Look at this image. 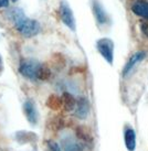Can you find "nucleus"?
<instances>
[{"mask_svg": "<svg viewBox=\"0 0 148 151\" xmlns=\"http://www.w3.org/2000/svg\"><path fill=\"white\" fill-rule=\"evenodd\" d=\"M19 73L29 81H47L50 70L37 60H23L19 65Z\"/></svg>", "mask_w": 148, "mask_h": 151, "instance_id": "nucleus-1", "label": "nucleus"}, {"mask_svg": "<svg viewBox=\"0 0 148 151\" xmlns=\"http://www.w3.org/2000/svg\"><path fill=\"white\" fill-rule=\"evenodd\" d=\"M14 27L23 38H33L41 30V25L37 20L29 19L27 17L22 18L20 21H18Z\"/></svg>", "mask_w": 148, "mask_h": 151, "instance_id": "nucleus-2", "label": "nucleus"}, {"mask_svg": "<svg viewBox=\"0 0 148 151\" xmlns=\"http://www.w3.org/2000/svg\"><path fill=\"white\" fill-rule=\"evenodd\" d=\"M96 49L110 65L114 62V42L110 38H102L96 42Z\"/></svg>", "mask_w": 148, "mask_h": 151, "instance_id": "nucleus-3", "label": "nucleus"}, {"mask_svg": "<svg viewBox=\"0 0 148 151\" xmlns=\"http://www.w3.org/2000/svg\"><path fill=\"white\" fill-rule=\"evenodd\" d=\"M59 14H60V19H61V21L63 22V24L66 28H69L71 31H75V28H76L75 18H74L72 9L70 8V6H69V4L66 1H62L60 4Z\"/></svg>", "mask_w": 148, "mask_h": 151, "instance_id": "nucleus-4", "label": "nucleus"}, {"mask_svg": "<svg viewBox=\"0 0 148 151\" xmlns=\"http://www.w3.org/2000/svg\"><path fill=\"white\" fill-rule=\"evenodd\" d=\"M23 113L27 118V120L31 124V125H37L39 119V114L37 106L34 104V101L32 99H27L23 103Z\"/></svg>", "mask_w": 148, "mask_h": 151, "instance_id": "nucleus-5", "label": "nucleus"}, {"mask_svg": "<svg viewBox=\"0 0 148 151\" xmlns=\"http://www.w3.org/2000/svg\"><path fill=\"white\" fill-rule=\"evenodd\" d=\"M74 115L80 119H85L90 114V103L87 98L85 97H80L79 99H76L75 107L73 109Z\"/></svg>", "mask_w": 148, "mask_h": 151, "instance_id": "nucleus-6", "label": "nucleus"}, {"mask_svg": "<svg viewBox=\"0 0 148 151\" xmlns=\"http://www.w3.org/2000/svg\"><path fill=\"white\" fill-rule=\"evenodd\" d=\"M145 58H146V53H145L144 51H138V52L134 53V54L129 58V60L126 62L125 66H124L123 75L127 76L128 74H131V71H133V68H134L137 64H139Z\"/></svg>", "mask_w": 148, "mask_h": 151, "instance_id": "nucleus-7", "label": "nucleus"}, {"mask_svg": "<svg viewBox=\"0 0 148 151\" xmlns=\"http://www.w3.org/2000/svg\"><path fill=\"white\" fill-rule=\"evenodd\" d=\"M92 10H93L94 17H95L96 21L100 24H105V23L108 22V20H110L108 16H107L106 11L103 8V6L98 2L97 0H93V2H92Z\"/></svg>", "mask_w": 148, "mask_h": 151, "instance_id": "nucleus-8", "label": "nucleus"}, {"mask_svg": "<svg viewBox=\"0 0 148 151\" xmlns=\"http://www.w3.org/2000/svg\"><path fill=\"white\" fill-rule=\"evenodd\" d=\"M131 11L137 17H140L143 19H148V1L138 0L133 4Z\"/></svg>", "mask_w": 148, "mask_h": 151, "instance_id": "nucleus-9", "label": "nucleus"}, {"mask_svg": "<svg viewBox=\"0 0 148 151\" xmlns=\"http://www.w3.org/2000/svg\"><path fill=\"white\" fill-rule=\"evenodd\" d=\"M125 146L128 151H134L136 148V134L133 128H127L124 134Z\"/></svg>", "mask_w": 148, "mask_h": 151, "instance_id": "nucleus-10", "label": "nucleus"}, {"mask_svg": "<svg viewBox=\"0 0 148 151\" xmlns=\"http://www.w3.org/2000/svg\"><path fill=\"white\" fill-rule=\"evenodd\" d=\"M63 142L64 151H82V147L77 141H75L73 138L65 139Z\"/></svg>", "mask_w": 148, "mask_h": 151, "instance_id": "nucleus-11", "label": "nucleus"}, {"mask_svg": "<svg viewBox=\"0 0 148 151\" xmlns=\"http://www.w3.org/2000/svg\"><path fill=\"white\" fill-rule=\"evenodd\" d=\"M25 14L20 8H12L8 11V18L16 24L18 21H20L22 18H25Z\"/></svg>", "mask_w": 148, "mask_h": 151, "instance_id": "nucleus-12", "label": "nucleus"}, {"mask_svg": "<svg viewBox=\"0 0 148 151\" xmlns=\"http://www.w3.org/2000/svg\"><path fill=\"white\" fill-rule=\"evenodd\" d=\"M62 101H63L64 107L68 109V110H73V109H74V107H75L76 99L72 96V95H71V94H69V93H65V94L63 95V98H62Z\"/></svg>", "mask_w": 148, "mask_h": 151, "instance_id": "nucleus-13", "label": "nucleus"}, {"mask_svg": "<svg viewBox=\"0 0 148 151\" xmlns=\"http://www.w3.org/2000/svg\"><path fill=\"white\" fill-rule=\"evenodd\" d=\"M47 145H48L49 151H62V149H61V147L58 145V142H55L53 140H49L47 142Z\"/></svg>", "mask_w": 148, "mask_h": 151, "instance_id": "nucleus-14", "label": "nucleus"}, {"mask_svg": "<svg viewBox=\"0 0 148 151\" xmlns=\"http://www.w3.org/2000/svg\"><path fill=\"white\" fill-rule=\"evenodd\" d=\"M140 31L143 32L145 37L148 38V19H144L140 22Z\"/></svg>", "mask_w": 148, "mask_h": 151, "instance_id": "nucleus-15", "label": "nucleus"}, {"mask_svg": "<svg viewBox=\"0 0 148 151\" xmlns=\"http://www.w3.org/2000/svg\"><path fill=\"white\" fill-rule=\"evenodd\" d=\"M10 0H0V8H8Z\"/></svg>", "mask_w": 148, "mask_h": 151, "instance_id": "nucleus-16", "label": "nucleus"}, {"mask_svg": "<svg viewBox=\"0 0 148 151\" xmlns=\"http://www.w3.org/2000/svg\"><path fill=\"white\" fill-rule=\"evenodd\" d=\"M2 68H4V62H2V58L0 55V72L2 71Z\"/></svg>", "mask_w": 148, "mask_h": 151, "instance_id": "nucleus-17", "label": "nucleus"}, {"mask_svg": "<svg viewBox=\"0 0 148 151\" xmlns=\"http://www.w3.org/2000/svg\"><path fill=\"white\" fill-rule=\"evenodd\" d=\"M10 1H12V2H16V1H17V0H10Z\"/></svg>", "mask_w": 148, "mask_h": 151, "instance_id": "nucleus-18", "label": "nucleus"}]
</instances>
